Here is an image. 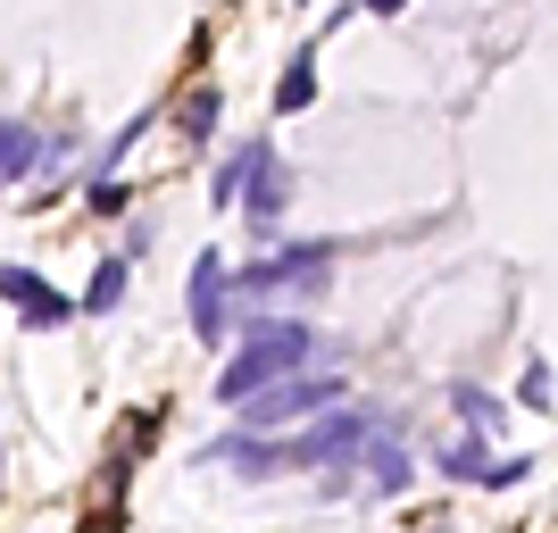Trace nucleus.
<instances>
[{"label": "nucleus", "mask_w": 558, "mask_h": 533, "mask_svg": "<svg viewBox=\"0 0 558 533\" xmlns=\"http://www.w3.org/2000/svg\"><path fill=\"white\" fill-rule=\"evenodd\" d=\"M317 350H326V334H317L301 308H251L242 334H233V350H226V367H217V384H209V400L217 409H242V400H258L267 384L317 367Z\"/></svg>", "instance_id": "f257e3e1"}, {"label": "nucleus", "mask_w": 558, "mask_h": 533, "mask_svg": "<svg viewBox=\"0 0 558 533\" xmlns=\"http://www.w3.org/2000/svg\"><path fill=\"white\" fill-rule=\"evenodd\" d=\"M333 258H342V242H283V251H251V267H233V292H242L251 308L326 301V292H333Z\"/></svg>", "instance_id": "f03ea898"}, {"label": "nucleus", "mask_w": 558, "mask_h": 533, "mask_svg": "<svg viewBox=\"0 0 558 533\" xmlns=\"http://www.w3.org/2000/svg\"><path fill=\"white\" fill-rule=\"evenodd\" d=\"M342 400H359L342 367H301V375H283V384H267L258 400H242L233 425H251V434H301V425H317Z\"/></svg>", "instance_id": "7ed1b4c3"}, {"label": "nucleus", "mask_w": 558, "mask_h": 533, "mask_svg": "<svg viewBox=\"0 0 558 533\" xmlns=\"http://www.w3.org/2000/svg\"><path fill=\"white\" fill-rule=\"evenodd\" d=\"M184 317H192V342L233 350V334H242V292H233L226 251H201V258H192V276H184Z\"/></svg>", "instance_id": "20e7f679"}, {"label": "nucleus", "mask_w": 558, "mask_h": 533, "mask_svg": "<svg viewBox=\"0 0 558 533\" xmlns=\"http://www.w3.org/2000/svg\"><path fill=\"white\" fill-rule=\"evenodd\" d=\"M192 459H201V467H226V475H242V484H276V475L308 467V450H301V434H251V425H226V434L201 441Z\"/></svg>", "instance_id": "39448f33"}, {"label": "nucleus", "mask_w": 558, "mask_h": 533, "mask_svg": "<svg viewBox=\"0 0 558 533\" xmlns=\"http://www.w3.org/2000/svg\"><path fill=\"white\" fill-rule=\"evenodd\" d=\"M283 209H292V175H283L276 134H251V184H242V217H251L258 251H283Z\"/></svg>", "instance_id": "423d86ee"}, {"label": "nucleus", "mask_w": 558, "mask_h": 533, "mask_svg": "<svg viewBox=\"0 0 558 533\" xmlns=\"http://www.w3.org/2000/svg\"><path fill=\"white\" fill-rule=\"evenodd\" d=\"M0 301L17 308L25 334H59V325L84 317V301H68L50 276H34V267H17V258H0Z\"/></svg>", "instance_id": "0eeeda50"}, {"label": "nucleus", "mask_w": 558, "mask_h": 533, "mask_svg": "<svg viewBox=\"0 0 558 533\" xmlns=\"http://www.w3.org/2000/svg\"><path fill=\"white\" fill-rule=\"evenodd\" d=\"M359 484L375 492V500H400V492L417 484V450H409V425H392V434L367 441V459H359Z\"/></svg>", "instance_id": "6e6552de"}, {"label": "nucleus", "mask_w": 558, "mask_h": 533, "mask_svg": "<svg viewBox=\"0 0 558 533\" xmlns=\"http://www.w3.org/2000/svg\"><path fill=\"white\" fill-rule=\"evenodd\" d=\"M434 475H442V484H484V492H492V475H500V450H492L484 434H450L442 450H434Z\"/></svg>", "instance_id": "1a4fd4ad"}, {"label": "nucleus", "mask_w": 558, "mask_h": 533, "mask_svg": "<svg viewBox=\"0 0 558 533\" xmlns=\"http://www.w3.org/2000/svg\"><path fill=\"white\" fill-rule=\"evenodd\" d=\"M450 417H459V434L500 441V425H509V400L484 392V384H450Z\"/></svg>", "instance_id": "9d476101"}, {"label": "nucleus", "mask_w": 558, "mask_h": 533, "mask_svg": "<svg viewBox=\"0 0 558 533\" xmlns=\"http://www.w3.org/2000/svg\"><path fill=\"white\" fill-rule=\"evenodd\" d=\"M301 109H317V43H301L276 75V117H301Z\"/></svg>", "instance_id": "9b49d317"}, {"label": "nucleus", "mask_w": 558, "mask_h": 533, "mask_svg": "<svg viewBox=\"0 0 558 533\" xmlns=\"http://www.w3.org/2000/svg\"><path fill=\"white\" fill-rule=\"evenodd\" d=\"M34 167H43V134L25 117H0V184H25Z\"/></svg>", "instance_id": "f8f14e48"}, {"label": "nucleus", "mask_w": 558, "mask_h": 533, "mask_svg": "<svg viewBox=\"0 0 558 533\" xmlns=\"http://www.w3.org/2000/svg\"><path fill=\"white\" fill-rule=\"evenodd\" d=\"M125 283H134V258L117 251L93 267V283H84V317H117V301H125Z\"/></svg>", "instance_id": "ddd939ff"}, {"label": "nucleus", "mask_w": 558, "mask_h": 533, "mask_svg": "<svg viewBox=\"0 0 558 533\" xmlns=\"http://www.w3.org/2000/svg\"><path fill=\"white\" fill-rule=\"evenodd\" d=\"M217 109H226V93H217V84H201V93H184V109H175V134H184L192 150H201V142L217 134Z\"/></svg>", "instance_id": "4468645a"}, {"label": "nucleus", "mask_w": 558, "mask_h": 533, "mask_svg": "<svg viewBox=\"0 0 558 533\" xmlns=\"http://www.w3.org/2000/svg\"><path fill=\"white\" fill-rule=\"evenodd\" d=\"M242 184H251V142L217 159V175H209V201H217V209H242Z\"/></svg>", "instance_id": "2eb2a0df"}, {"label": "nucleus", "mask_w": 558, "mask_h": 533, "mask_svg": "<svg viewBox=\"0 0 558 533\" xmlns=\"http://www.w3.org/2000/svg\"><path fill=\"white\" fill-rule=\"evenodd\" d=\"M517 409H534V417H550V409H558L550 359H525V375H517Z\"/></svg>", "instance_id": "dca6fc26"}, {"label": "nucleus", "mask_w": 558, "mask_h": 533, "mask_svg": "<svg viewBox=\"0 0 558 533\" xmlns=\"http://www.w3.org/2000/svg\"><path fill=\"white\" fill-rule=\"evenodd\" d=\"M125 201H134V192L117 184V175H93V217H125Z\"/></svg>", "instance_id": "f3484780"}, {"label": "nucleus", "mask_w": 558, "mask_h": 533, "mask_svg": "<svg viewBox=\"0 0 558 533\" xmlns=\"http://www.w3.org/2000/svg\"><path fill=\"white\" fill-rule=\"evenodd\" d=\"M59 167H75V134H43V167L34 175H59Z\"/></svg>", "instance_id": "a211bd4d"}, {"label": "nucleus", "mask_w": 558, "mask_h": 533, "mask_svg": "<svg viewBox=\"0 0 558 533\" xmlns=\"http://www.w3.org/2000/svg\"><path fill=\"white\" fill-rule=\"evenodd\" d=\"M359 9H367V17H400V9H409V0H359Z\"/></svg>", "instance_id": "6ab92c4d"}]
</instances>
